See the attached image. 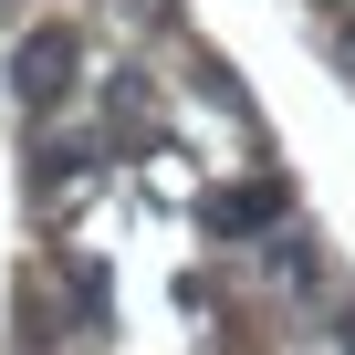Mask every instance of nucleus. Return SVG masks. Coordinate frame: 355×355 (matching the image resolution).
<instances>
[{
	"mask_svg": "<svg viewBox=\"0 0 355 355\" xmlns=\"http://www.w3.org/2000/svg\"><path fill=\"white\" fill-rule=\"evenodd\" d=\"M11 84H21V105H53L63 84H73V32L53 21V32H32L21 53H11Z\"/></svg>",
	"mask_w": 355,
	"mask_h": 355,
	"instance_id": "nucleus-1",
	"label": "nucleus"
},
{
	"mask_svg": "<svg viewBox=\"0 0 355 355\" xmlns=\"http://www.w3.org/2000/svg\"><path fill=\"white\" fill-rule=\"evenodd\" d=\"M345 355H355V324H345Z\"/></svg>",
	"mask_w": 355,
	"mask_h": 355,
	"instance_id": "nucleus-3",
	"label": "nucleus"
},
{
	"mask_svg": "<svg viewBox=\"0 0 355 355\" xmlns=\"http://www.w3.org/2000/svg\"><path fill=\"white\" fill-rule=\"evenodd\" d=\"M199 220H209V230H272V220H282V189H272V178H251V189H220Z\"/></svg>",
	"mask_w": 355,
	"mask_h": 355,
	"instance_id": "nucleus-2",
	"label": "nucleus"
}]
</instances>
